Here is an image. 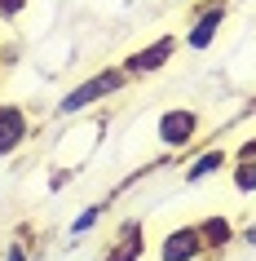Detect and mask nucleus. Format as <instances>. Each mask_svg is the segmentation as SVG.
I'll use <instances>...</instances> for the list:
<instances>
[{
    "label": "nucleus",
    "instance_id": "2",
    "mask_svg": "<svg viewBox=\"0 0 256 261\" xmlns=\"http://www.w3.org/2000/svg\"><path fill=\"white\" fill-rule=\"evenodd\" d=\"M225 18H230V0H194V14H190L186 31H181V44L190 54H208L221 40Z\"/></svg>",
    "mask_w": 256,
    "mask_h": 261
},
{
    "label": "nucleus",
    "instance_id": "6",
    "mask_svg": "<svg viewBox=\"0 0 256 261\" xmlns=\"http://www.w3.org/2000/svg\"><path fill=\"white\" fill-rule=\"evenodd\" d=\"M141 257H146V221L128 217L120 230L106 239V248H102L97 261H141Z\"/></svg>",
    "mask_w": 256,
    "mask_h": 261
},
{
    "label": "nucleus",
    "instance_id": "13",
    "mask_svg": "<svg viewBox=\"0 0 256 261\" xmlns=\"http://www.w3.org/2000/svg\"><path fill=\"white\" fill-rule=\"evenodd\" d=\"M0 261H31V248L22 244V239H9L5 252H0Z\"/></svg>",
    "mask_w": 256,
    "mask_h": 261
},
{
    "label": "nucleus",
    "instance_id": "11",
    "mask_svg": "<svg viewBox=\"0 0 256 261\" xmlns=\"http://www.w3.org/2000/svg\"><path fill=\"white\" fill-rule=\"evenodd\" d=\"M102 217H106V204H89V208L80 213V217L71 221V230H67V234H71V239H84V234L93 230V226H97Z\"/></svg>",
    "mask_w": 256,
    "mask_h": 261
},
{
    "label": "nucleus",
    "instance_id": "1",
    "mask_svg": "<svg viewBox=\"0 0 256 261\" xmlns=\"http://www.w3.org/2000/svg\"><path fill=\"white\" fill-rule=\"evenodd\" d=\"M124 84H128V71H124L120 62H110V67L93 71V75H84L80 84H71L67 93L58 97V115H84L89 107H97V102L115 97Z\"/></svg>",
    "mask_w": 256,
    "mask_h": 261
},
{
    "label": "nucleus",
    "instance_id": "15",
    "mask_svg": "<svg viewBox=\"0 0 256 261\" xmlns=\"http://www.w3.org/2000/svg\"><path fill=\"white\" fill-rule=\"evenodd\" d=\"M239 239H247V244H256V221H252V226H243V234H239Z\"/></svg>",
    "mask_w": 256,
    "mask_h": 261
},
{
    "label": "nucleus",
    "instance_id": "9",
    "mask_svg": "<svg viewBox=\"0 0 256 261\" xmlns=\"http://www.w3.org/2000/svg\"><path fill=\"white\" fill-rule=\"evenodd\" d=\"M199 234H203V244H208V252H221V248H230L234 239H239V230H234V221H230L225 213L203 217L199 221Z\"/></svg>",
    "mask_w": 256,
    "mask_h": 261
},
{
    "label": "nucleus",
    "instance_id": "3",
    "mask_svg": "<svg viewBox=\"0 0 256 261\" xmlns=\"http://www.w3.org/2000/svg\"><path fill=\"white\" fill-rule=\"evenodd\" d=\"M199 133H203V115L194 107H168L155 120V142H159L163 151H173V155L190 151Z\"/></svg>",
    "mask_w": 256,
    "mask_h": 261
},
{
    "label": "nucleus",
    "instance_id": "8",
    "mask_svg": "<svg viewBox=\"0 0 256 261\" xmlns=\"http://www.w3.org/2000/svg\"><path fill=\"white\" fill-rule=\"evenodd\" d=\"M225 164H230V151H225V146H208V151H199L186 168H181V181H186V186H199V181L216 177Z\"/></svg>",
    "mask_w": 256,
    "mask_h": 261
},
{
    "label": "nucleus",
    "instance_id": "14",
    "mask_svg": "<svg viewBox=\"0 0 256 261\" xmlns=\"http://www.w3.org/2000/svg\"><path fill=\"white\" fill-rule=\"evenodd\" d=\"M247 155H256V138H243L239 146H234V160H247Z\"/></svg>",
    "mask_w": 256,
    "mask_h": 261
},
{
    "label": "nucleus",
    "instance_id": "17",
    "mask_svg": "<svg viewBox=\"0 0 256 261\" xmlns=\"http://www.w3.org/2000/svg\"><path fill=\"white\" fill-rule=\"evenodd\" d=\"M0 71H5V62H0Z\"/></svg>",
    "mask_w": 256,
    "mask_h": 261
},
{
    "label": "nucleus",
    "instance_id": "12",
    "mask_svg": "<svg viewBox=\"0 0 256 261\" xmlns=\"http://www.w3.org/2000/svg\"><path fill=\"white\" fill-rule=\"evenodd\" d=\"M31 9V0H0V27H9Z\"/></svg>",
    "mask_w": 256,
    "mask_h": 261
},
{
    "label": "nucleus",
    "instance_id": "4",
    "mask_svg": "<svg viewBox=\"0 0 256 261\" xmlns=\"http://www.w3.org/2000/svg\"><path fill=\"white\" fill-rule=\"evenodd\" d=\"M177 49H181V40H177L173 31H163V36L146 40L141 49L124 54V58H120V67L128 71V80H150V75H159L168 62H177Z\"/></svg>",
    "mask_w": 256,
    "mask_h": 261
},
{
    "label": "nucleus",
    "instance_id": "16",
    "mask_svg": "<svg viewBox=\"0 0 256 261\" xmlns=\"http://www.w3.org/2000/svg\"><path fill=\"white\" fill-rule=\"evenodd\" d=\"M173 5H194V0H173Z\"/></svg>",
    "mask_w": 256,
    "mask_h": 261
},
{
    "label": "nucleus",
    "instance_id": "5",
    "mask_svg": "<svg viewBox=\"0 0 256 261\" xmlns=\"http://www.w3.org/2000/svg\"><path fill=\"white\" fill-rule=\"evenodd\" d=\"M31 115L27 107H18V102H0V160H14L22 146L31 142Z\"/></svg>",
    "mask_w": 256,
    "mask_h": 261
},
{
    "label": "nucleus",
    "instance_id": "7",
    "mask_svg": "<svg viewBox=\"0 0 256 261\" xmlns=\"http://www.w3.org/2000/svg\"><path fill=\"white\" fill-rule=\"evenodd\" d=\"M208 252L199 234V221H190V226H173V230L159 239V261H199Z\"/></svg>",
    "mask_w": 256,
    "mask_h": 261
},
{
    "label": "nucleus",
    "instance_id": "10",
    "mask_svg": "<svg viewBox=\"0 0 256 261\" xmlns=\"http://www.w3.org/2000/svg\"><path fill=\"white\" fill-rule=\"evenodd\" d=\"M230 181H234V191H239V195H256V155H247V160H234V168H230Z\"/></svg>",
    "mask_w": 256,
    "mask_h": 261
}]
</instances>
